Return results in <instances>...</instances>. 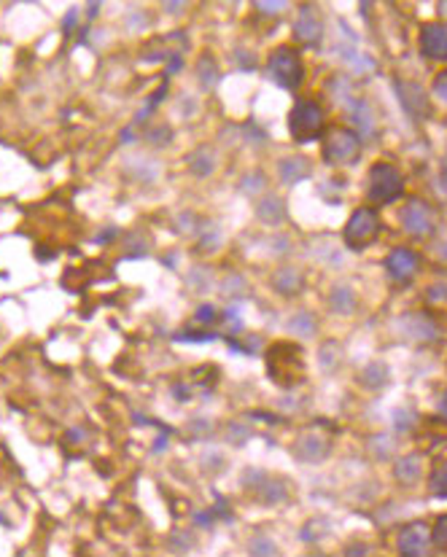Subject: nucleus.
Returning <instances> with one entry per match:
<instances>
[{
	"label": "nucleus",
	"mask_w": 447,
	"mask_h": 557,
	"mask_svg": "<svg viewBox=\"0 0 447 557\" xmlns=\"http://www.w3.org/2000/svg\"><path fill=\"white\" fill-rule=\"evenodd\" d=\"M289 129H291V138L297 143L318 140L323 132L321 108L316 102H310V100H299L297 105L291 108V113H289Z\"/></svg>",
	"instance_id": "f257e3e1"
},
{
	"label": "nucleus",
	"mask_w": 447,
	"mask_h": 557,
	"mask_svg": "<svg viewBox=\"0 0 447 557\" xmlns=\"http://www.w3.org/2000/svg\"><path fill=\"white\" fill-rule=\"evenodd\" d=\"M267 71H270V78H273L277 86H283V89H297L299 84H302V75H304L299 54L289 46L275 48L273 54H270Z\"/></svg>",
	"instance_id": "f03ea898"
},
{
	"label": "nucleus",
	"mask_w": 447,
	"mask_h": 557,
	"mask_svg": "<svg viewBox=\"0 0 447 557\" xmlns=\"http://www.w3.org/2000/svg\"><path fill=\"white\" fill-rule=\"evenodd\" d=\"M404 192V178L394 165L388 162H377L370 170V197H372L377 205H388L399 199Z\"/></svg>",
	"instance_id": "7ed1b4c3"
},
{
	"label": "nucleus",
	"mask_w": 447,
	"mask_h": 557,
	"mask_svg": "<svg viewBox=\"0 0 447 557\" xmlns=\"http://www.w3.org/2000/svg\"><path fill=\"white\" fill-rule=\"evenodd\" d=\"M267 366H270V377H273V380L280 369H286L283 387L297 385L299 380L304 377V369H302V350H299L297 345H289V342H275L270 356H267Z\"/></svg>",
	"instance_id": "20e7f679"
},
{
	"label": "nucleus",
	"mask_w": 447,
	"mask_h": 557,
	"mask_svg": "<svg viewBox=\"0 0 447 557\" xmlns=\"http://www.w3.org/2000/svg\"><path fill=\"white\" fill-rule=\"evenodd\" d=\"M361 154V140L353 129H345V127H334L329 129L326 140H323V156L326 162L331 165H350L356 162Z\"/></svg>",
	"instance_id": "39448f33"
},
{
	"label": "nucleus",
	"mask_w": 447,
	"mask_h": 557,
	"mask_svg": "<svg viewBox=\"0 0 447 557\" xmlns=\"http://www.w3.org/2000/svg\"><path fill=\"white\" fill-rule=\"evenodd\" d=\"M377 229H380L377 213H374L372 208H358V210L350 216L348 226H345V242H348V248L364 250V248L377 237Z\"/></svg>",
	"instance_id": "423d86ee"
},
{
	"label": "nucleus",
	"mask_w": 447,
	"mask_h": 557,
	"mask_svg": "<svg viewBox=\"0 0 447 557\" xmlns=\"http://www.w3.org/2000/svg\"><path fill=\"white\" fill-rule=\"evenodd\" d=\"M243 482H246V487H253L256 495H259L264 504H280V501L291 498V482L270 477V474H264V471H248Z\"/></svg>",
	"instance_id": "0eeeda50"
},
{
	"label": "nucleus",
	"mask_w": 447,
	"mask_h": 557,
	"mask_svg": "<svg viewBox=\"0 0 447 557\" xmlns=\"http://www.w3.org/2000/svg\"><path fill=\"white\" fill-rule=\"evenodd\" d=\"M401 226L412 237H428L434 232V210L423 199H410L401 210Z\"/></svg>",
	"instance_id": "6e6552de"
},
{
	"label": "nucleus",
	"mask_w": 447,
	"mask_h": 557,
	"mask_svg": "<svg viewBox=\"0 0 447 557\" xmlns=\"http://www.w3.org/2000/svg\"><path fill=\"white\" fill-rule=\"evenodd\" d=\"M331 450V439L326 431H318V428H310L297 439L294 444V453H297L299 460L304 463H321Z\"/></svg>",
	"instance_id": "1a4fd4ad"
},
{
	"label": "nucleus",
	"mask_w": 447,
	"mask_h": 557,
	"mask_svg": "<svg viewBox=\"0 0 447 557\" xmlns=\"http://www.w3.org/2000/svg\"><path fill=\"white\" fill-rule=\"evenodd\" d=\"M396 329H399V334L407 339V342H412V345H423V342H431V339L437 337L434 320L423 313L401 315L396 320Z\"/></svg>",
	"instance_id": "9d476101"
},
{
	"label": "nucleus",
	"mask_w": 447,
	"mask_h": 557,
	"mask_svg": "<svg viewBox=\"0 0 447 557\" xmlns=\"http://www.w3.org/2000/svg\"><path fill=\"white\" fill-rule=\"evenodd\" d=\"M431 549V531L426 522H410L399 533V552L407 557L428 555Z\"/></svg>",
	"instance_id": "9b49d317"
},
{
	"label": "nucleus",
	"mask_w": 447,
	"mask_h": 557,
	"mask_svg": "<svg viewBox=\"0 0 447 557\" xmlns=\"http://www.w3.org/2000/svg\"><path fill=\"white\" fill-rule=\"evenodd\" d=\"M294 35L304 46H318V41H321L323 35V24L318 11H316V6H302L299 8L297 22H294Z\"/></svg>",
	"instance_id": "f8f14e48"
},
{
	"label": "nucleus",
	"mask_w": 447,
	"mask_h": 557,
	"mask_svg": "<svg viewBox=\"0 0 447 557\" xmlns=\"http://www.w3.org/2000/svg\"><path fill=\"white\" fill-rule=\"evenodd\" d=\"M385 266L391 272V277L399 283H407L412 280V275L418 272V253H412L410 248H396L391 250V256L385 259Z\"/></svg>",
	"instance_id": "ddd939ff"
},
{
	"label": "nucleus",
	"mask_w": 447,
	"mask_h": 557,
	"mask_svg": "<svg viewBox=\"0 0 447 557\" xmlns=\"http://www.w3.org/2000/svg\"><path fill=\"white\" fill-rule=\"evenodd\" d=\"M421 51L428 60H447V27L445 24H426L421 33Z\"/></svg>",
	"instance_id": "4468645a"
},
{
	"label": "nucleus",
	"mask_w": 447,
	"mask_h": 557,
	"mask_svg": "<svg viewBox=\"0 0 447 557\" xmlns=\"http://www.w3.org/2000/svg\"><path fill=\"white\" fill-rule=\"evenodd\" d=\"M277 172H280V181H283V183L294 186L302 178L310 175V162L302 159V156H286V159L277 162Z\"/></svg>",
	"instance_id": "2eb2a0df"
},
{
	"label": "nucleus",
	"mask_w": 447,
	"mask_h": 557,
	"mask_svg": "<svg viewBox=\"0 0 447 557\" xmlns=\"http://www.w3.org/2000/svg\"><path fill=\"white\" fill-rule=\"evenodd\" d=\"M259 221H264V223H280L283 218H286V205H283V199H277L273 194H267L262 202H259Z\"/></svg>",
	"instance_id": "dca6fc26"
},
{
	"label": "nucleus",
	"mask_w": 447,
	"mask_h": 557,
	"mask_svg": "<svg viewBox=\"0 0 447 557\" xmlns=\"http://www.w3.org/2000/svg\"><path fill=\"white\" fill-rule=\"evenodd\" d=\"M348 113L353 124L364 132V135H370L374 129V119H372V111H370V105L364 102V100H348Z\"/></svg>",
	"instance_id": "f3484780"
},
{
	"label": "nucleus",
	"mask_w": 447,
	"mask_h": 557,
	"mask_svg": "<svg viewBox=\"0 0 447 557\" xmlns=\"http://www.w3.org/2000/svg\"><path fill=\"white\" fill-rule=\"evenodd\" d=\"M273 286L280 291V293H286V296H294V293L302 289V275H299L297 269L283 266V269H277L273 275Z\"/></svg>",
	"instance_id": "a211bd4d"
},
{
	"label": "nucleus",
	"mask_w": 447,
	"mask_h": 557,
	"mask_svg": "<svg viewBox=\"0 0 447 557\" xmlns=\"http://www.w3.org/2000/svg\"><path fill=\"white\" fill-rule=\"evenodd\" d=\"M421 477V458L418 455H404L396 460V480L401 484H415Z\"/></svg>",
	"instance_id": "6ab92c4d"
},
{
	"label": "nucleus",
	"mask_w": 447,
	"mask_h": 557,
	"mask_svg": "<svg viewBox=\"0 0 447 557\" xmlns=\"http://www.w3.org/2000/svg\"><path fill=\"white\" fill-rule=\"evenodd\" d=\"M396 89H399V95H401V102H404V108L410 111V113H421V116H426V100L421 97V92L412 86V84H401L399 81L396 84Z\"/></svg>",
	"instance_id": "aec40b11"
},
{
	"label": "nucleus",
	"mask_w": 447,
	"mask_h": 557,
	"mask_svg": "<svg viewBox=\"0 0 447 557\" xmlns=\"http://www.w3.org/2000/svg\"><path fill=\"white\" fill-rule=\"evenodd\" d=\"M331 310L340 315H348L353 313V307H356V296H353V291L348 286H337V289L331 291Z\"/></svg>",
	"instance_id": "412c9836"
},
{
	"label": "nucleus",
	"mask_w": 447,
	"mask_h": 557,
	"mask_svg": "<svg viewBox=\"0 0 447 557\" xmlns=\"http://www.w3.org/2000/svg\"><path fill=\"white\" fill-rule=\"evenodd\" d=\"M289 329H291L294 334H302V337H313V334H316V318H313L310 313L291 315V320H289Z\"/></svg>",
	"instance_id": "4be33fe9"
},
{
	"label": "nucleus",
	"mask_w": 447,
	"mask_h": 557,
	"mask_svg": "<svg viewBox=\"0 0 447 557\" xmlns=\"http://www.w3.org/2000/svg\"><path fill=\"white\" fill-rule=\"evenodd\" d=\"M213 154L208 151V148H199V151H194V156L189 159V165H192V172L194 175H210V170H213Z\"/></svg>",
	"instance_id": "5701e85b"
},
{
	"label": "nucleus",
	"mask_w": 447,
	"mask_h": 557,
	"mask_svg": "<svg viewBox=\"0 0 447 557\" xmlns=\"http://www.w3.org/2000/svg\"><path fill=\"white\" fill-rule=\"evenodd\" d=\"M428 487H431V493H434L437 498H447V460L434 468V474H431V480H428Z\"/></svg>",
	"instance_id": "b1692460"
},
{
	"label": "nucleus",
	"mask_w": 447,
	"mask_h": 557,
	"mask_svg": "<svg viewBox=\"0 0 447 557\" xmlns=\"http://www.w3.org/2000/svg\"><path fill=\"white\" fill-rule=\"evenodd\" d=\"M388 383V369L383 366V363H372V366H367V372H364V385L367 387H383Z\"/></svg>",
	"instance_id": "393cba45"
},
{
	"label": "nucleus",
	"mask_w": 447,
	"mask_h": 557,
	"mask_svg": "<svg viewBox=\"0 0 447 557\" xmlns=\"http://www.w3.org/2000/svg\"><path fill=\"white\" fill-rule=\"evenodd\" d=\"M216 75H219V73H216V65H213L210 60H202V62H199V81H202L205 89H213V86H216Z\"/></svg>",
	"instance_id": "a878e982"
},
{
	"label": "nucleus",
	"mask_w": 447,
	"mask_h": 557,
	"mask_svg": "<svg viewBox=\"0 0 447 557\" xmlns=\"http://www.w3.org/2000/svg\"><path fill=\"white\" fill-rule=\"evenodd\" d=\"M431 541H434L442 552H447V514H442V517L437 520V525H434V531H431Z\"/></svg>",
	"instance_id": "bb28decb"
},
{
	"label": "nucleus",
	"mask_w": 447,
	"mask_h": 557,
	"mask_svg": "<svg viewBox=\"0 0 447 557\" xmlns=\"http://www.w3.org/2000/svg\"><path fill=\"white\" fill-rule=\"evenodd\" d=\"M240 189L246 194H262L264 192V178L259 172H250V175H246V181L240 183Z\"/></svg>",
	"instance_id": "cd10ccee"
},
{
	"label": "nucleus",
	"mask_w": 447,
	"mask_h": 557,
	"mask_svg": "<svg viewBox=\"0 0 447 557\" xmlns=\"http://www.w3.org/2000/svg\"><path fill=\"white\" fill-rule=\"evenodd\" d=\"M253 3H256V8L262 14H280L289 6V0H253Z\"/></svg>",
	"instance_id": "c85d7f7f"
},
{
	"label": "nucleus",
	"mask_w": 447,
	"mask_h": 557,
	"mask_svg": "<svg viewBox=\"0 0 447 557\" xmlns=\"http://www.w3.org/2000/svg\"><path fill=\"white\" fill-rule=\"evenodd\" d=\"M412 423H415V414L410 410H396L394 412V426H396V431H410L412 428Z\"/></svg>",
	"instance_id": "c756f323"
},
{
	"label": "nucleus",
	"mask_w": 447,
	"mask_h": 557,
	"mask_svg": "<svg viewBox=\"0 0 447 557\" xmlns=\"http://www.w3.org/2000/svg\"><path fill=\"white\" fill-rule=\"evenodd\" d=\"M165 92H167V89H165V86H162V89H159V92H154V95L149 97V100H146V105H143V111H140V113H138V121H146L151 116V113H154V105H156V102H159V100H162V97H165Z\"/></svg>",
	"instance_id": "7c9ffc66"
},
{
	"label": "nucleus",
	"mask_w": 447,
	"mask_h": 557,
	"mask_svg": "<svg viewBox=\"0 0 447 557\" xmlns=\"http://www.w3.org/2000/svg\"><path fill=\"white\" fill-rule=\"evenodd\" d=\"M216 307H213V304H202V307H199L197 310V320L199 323H202V326H210V323H213V320H216Z\"/></svg>",
	"instance_id": "2f4dec72"
},
{
	"label": "nucleus",
	"mask_w": 447,
	"mask_h": 557,
	"mask_svg": "<svg viewBox=\"0 0 447 557\" xmlns=\"http://www.w3.org/2000/svg\"><path fill=\"white\" fill-rule=\"evenodd\" d=\"M434 95L447 102V71H442L434 78Z\"/></svg>",
	"instance_id": "473e14b6"
},
{
	"label": "nucleus",
	"mask_w": 447,
	"mask_h": 557,
	"mask_svg": "<svg viewBox=\"0 0 447 557\" xmlns=\"http://www.w3.org/2000/svg\"><path fill=\"white\" fill-rule=\"evenodd\" d=\"M250 552H253V555H275V552H277V547H275V544H270V541H256V544L250 547Z\"/></svg>",
	"instance_id": "72a5a7b5"
},
{
	"label": "nucleus",
	"mask_w": 447,
	"mask_h": 557,
	"mask_svg": "<svg viewBox=\"0 0 447 557\" xmlns=\"http://www.w3.org/2000/svg\"><path fill=\"white\" fill-rule=\"evenodd\" d=\"M162 6H165V8H167V11H170V14H178V11H181V8H183V0H165V3H162Z\"/></svg>",
	"instance_id": "f704fd0d"
},
{
	"label": "nucleus",
	"mask_w": 447,
	"mask_h": 557,
	"mask_svg": "<svg viewBox=\"0 0 447 557\" xmlns=\"http://www.w3.org/2000/svg\"><path fill=\"white\" fill-rule=\"evenodd\" d=\"M439 417L447 420V390L442 393V399H439Z\"/></svg>",
	"instance_id": "c9c22d12"
},
{
	"label": "nucleus",
	"mask_w": 447,
	"mask_h": 557,
	"mask_svg": "<svg viewBox=\"0 0 447 557\" xmlns=\"http://www.w3.org/2000/svg\"><path fill=\"white\" fill-rule=\"evenodd\" d=\"M439 183H442V189L447 192V159L442 162V167H439Z\"/></svg>",
	"instance_id": "e433bc0d"
},
{
	"label": "nucleus",
	"mask_w": 447,
	"mask_h": 557,
	"mask_svg": "<svg viewBox=\"0 0 447 557\" xmlns=\"http://www.w3.org/2000/svg\"><path fill=\"white\" fill-rule=\"evenodd\" d=\"M437 11H439V19L447 22V0H439V3H437Z\"/></svg>",
	"instance_id": "4c0bfd02"
}]
</instances>
